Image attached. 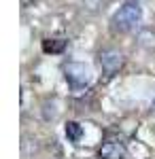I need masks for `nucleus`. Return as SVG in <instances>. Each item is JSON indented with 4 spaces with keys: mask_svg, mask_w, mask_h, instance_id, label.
Wrapping results in <instances>:
<instances>
[{
    "mask_svg": "<svg viewBox=\"0 0 155 159\" xmlns=\"http://www.w3.org/2000/svg\"><path fill=\"white\" fill-rule=\"evenodd\" d=\"M143 19V9L136 0H128L119 11L113 15V28L121 30V32H128L132 28H136L138 21Z\"/></svg>",
    "mask_w": 155,
    "mask_h": 159,
    "instance_id": "f257e3e1",
    "label": "nucleus"
},
{
    "mask_svg": "<svg viewBox=\"0 0 155 159\" xmlns=\"http://www.w3.org/2000/svg\"><path fill=\"white\" fill-rule=\"evenodd\" d=\"M64 76H66V81H68L74 89H81V87L89 85V81H92L89 68H87L85 64H79V61L66 64V66H64Z\"/></svg>",
    "mask_w": 155,
    "mask_h": 159,
    "instance_id": "f03ea898",
    "label": "nucleus"
},
{
    "mask_svg": "<svg viewBox=\"0 0 155 159\" xmlns=\"http://www.w3.org/2000/svg\"><path fill=\"white\" fill-rule=\"evenodd\" d=\"M98 61H100V68L106 76H113L121 70L123 66V55H121L117 49H106L98 55Z\"/></svg>",
    "mask_w": 155,
    "mask_h": 159,
    "instance_id": "7ed1b4c3",
    "label": "nucleus"
},
{
    "mask_svg": "<svg viewBox=\"0 0 155 159\" xmlns=\"http://www.w3.org/2000/svg\"><path fill=\"white\" fill-rule=\"evenodd\" d=\"M98 157L100 159H123L125 157V144L119 142V140H108V142H104L100 147Z\"/></svg>",
    "mask_w": 155,
    "mask_h": 159,
    "instance_id": "20e7f679",
    "label": "nucleus"
},
{
    "mask_svg": "<svg viewBox=\"0 0 155 159\" xmlns=\"http://www.w3.org/2000/svg\"><path fill=\"white\" fill-rule=\"evenodd\" d=\"M68 40L66 38H45L43 40V51L45 53H62L66 49Z\"/></svg>",
    "mask_w": 155,
    "mask_h": 159,
    "instance_id": "39448f33",
    "label": "nucleus"
},
{
    "mask_svg": "<svg viewBox=\"0 0 155 159\" xmlns=\"http://www.w3.org/2000/svg\"><path fill=\"white\" fill-rule=\"evenodd\" d=\"M81 136H83V127H81L77 121H68L66 123V138H68L70 142H79Z\"/></svg>",
    "mask_w": 155,
    "mask_h": 159,
    "instance_id": "423d86ee",
    "label": "nucleus"
},
{
    "mask_svg": "<svg viewBox=\"0 0 155 159\" xmlns=\"http://www.w3.org/2000/svg\"><path fill=\"white\" fill-rule=\"evenodd\" d=\"M21 2H24V7H28V4H32L34 0H21Z\"/></svg>",
    "mask_w": 155,
    "mask_h": 159,
    "instance_id": "0eeeda50",
    "label": "nucleus"
},
{
    "mask_svg": "<svg viewBox=\"0 0 155 159\" xmlns=\"http://www.w3.org/2000/svg\"><path fill=\"white\" fill-rule=\"evenodd\" d=\"M153 108H155V102H153Z\"/></svg>",
    "mask_w": 155,
    "mask_h": 159,
    "instance_id": "6e6552de",
    "label": "nucleus"
}]
</instances>
